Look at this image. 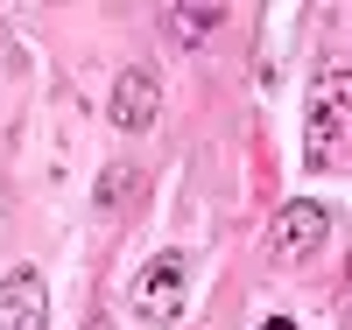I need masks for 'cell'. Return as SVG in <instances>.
<instances>
[{
	"label": "cell",
	"instance_id": "obj_1",
	"mask_svg": "<svg viewBox=\"0 0 352 330\" xmlns=\"http://www.w3.org/2000/svg\"><path fill=\"white\" fill-rule=\"evenodd\" d=\"M345 127H352V64L331 56V64H317L310 99H303V162L331 169L345 148Z\"/></svg>",
	"mask_w": 352,
	"mask_h": 330
},
{
	"label": "cell",
	"instance_id": "obj_2",
	"mask_svg": "<svg viewBox=\"0 0 352 330\" xmlns=\"http://www.w3.org/2000/svg\"><path fill=\"white\" fill-rule=\"evenodd\" d=\"M184 295H190V260L169 246L155 260H141V274L127 281V309L148 323V330H169L176 316H184Z\"/></svg>",
	"mask_w": 352,
	"mask_h": 330
},
{
	"label": "cell",
	"instance_id": "obj_3",
	"mask_svg": "<svg viewBox=\"0 0 352 330\" xmlns=\"http://www.w3.org/2000/svg\"><path fill=\"white\" fill-rule=\"evenodd\" d=\"M324 239H331V211H324L317 197H296V204H282V211H275L268 253H275L282 267H303V260L324 253Z\"/></svg>",
	"mask_w": 352,
	"mask_h": 330
},
{
	"label": "cell",
	"instance_id": "obj_4",
	"mask_svg": "<svg viewBox=\"0 0 352 330\" xmlns=\"http://www.w3.org/2000/svg\"><path fill=\"white\" fill-rule=\"evenodd\" d=\"M155 113H162V84H155V71H120L113 78V106H106V119L120 134H148L155 127Z\"/></svg>",
	"mask_w": 352,
	"mask_h": 330
},
{
	"label": "cell",
	"instance_id": "obj_5",
	"mask_svg": "<svg viewBox=\"0 0 352 330\" xmlns=\"http://www.w3.org/2000/svg\"><path fill=\"white\" fill-rule=\"evenodd\" d=\"M0 330H50V288L36 267L0 274Z\"/></svg>",
	"mask_w": 352,
	"mask_h": 330
},
{
	"label": "cell",
	"instance_id": "obj_6",
	"mask_svg": "<svg viewBox=\"0 0 352 330\" xmlns=\"http://www.w3.org/2000/svg\"><path fill=\"white\" fill-rule=\"evenodd\" d=\"M219 21H226V8H219V0H212V8H162V28H169V36L184 43V49H197Z\"/></svg>",
	"mask_w": 352,
	"mask_h": 330
},
{
	"label": "cell",
	"instance_id": "obj_7",
	"mask_svg": "<svg viewBox=\"0 0 352 330\" xmlns=\"http://www.w3.org/2000/svg\"><path fill=\"white\" fill-rule=\"evenodd\" d=\"M261 330H296V323H289V316H268V323H261Z\"/></svg>",
	"mask_w": 352,
	"mask_h": 330
}]
</instances>
